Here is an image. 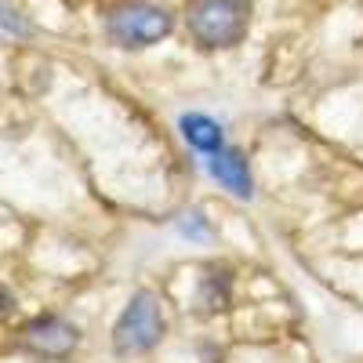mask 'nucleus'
Returning a JSON list of instances; mask_svg holds the SVG:
<instances>
[{
    "label": "nucleus",
    "mask_w": 363,
    "mask_h": 363,
    "mask_svg": "<svg viewBox=\"0 0 363 363\" xmlns=\"http://www.w3.org/2000/svg\"><path fill=\"white\" fill-rule=\"evenodd\" d=\"M106 29H109L113 44L138 51V48H149L171 33V15L153 4H120L109 15Z\"/></svg>",
    "instance_id": "3"
},
{
    "label": "nucleus",
    "mask_w": 363,
    "mask_h": 363,
    "mask_svg": "<svg viewBox=\"0 0 363 363\" xmlns=\"http://www.w3.org/2000/svg\"><path fill=\"white\" fill-rule=\"evenodd\" d=\"M160 335H164L160 301H157V294L142 291V294L131 298V306L120 313V320H116V327H113V345H116V352L135 356V352L153 349V345L160 342Z\"/></svg>",
    "instance_id": "2"
},
{
    "label": "nucleus",
    "mask_w": 363,
    "mask_h": 363,
    "mask_svg": "<svg viewBox=\"0 0 363 363\" xmlns=\"http://www.w3.org/2000/svg\"><path fill=\"white\" fill-rule=\"evenodd\" d=\"M26 345L44 352V356H62V352H69L77 345V330L66 320L44 316V320H33L26 327Z\"/></svg>",
    "instance_id": "4"
},
{
    "label": "nucleus",
    "mask_w": 363,
    "mask_h": 363,
    "mask_svg": "<svg viewBox=\"0 0 363 363\" xmlns=\"http://www.w3.org/2000/svg\"><path fill=\"white\" fill-rule=\"evenodd\" d=\"M178 128H182V135H186V142L193 149H200V153H207V157L222 149V128H218V120H211L203 113H186V116L178 120Z\"/></svg>",
    "instance_id": "6"
},
{
    "label": "nucleus",
    "mask_w": 363,
    "mask_h": 363,
    "mask_svg": "<svg viewBox=\"0 0 363 363\" xmlns=\"http://www.w3.org/2000/svg\"><path fill=\"white\" fill-rule=\"evenodd\" d=\"M0 29H8V33H15V37H22L26 33V22L8 8V4H0Z\"/></svg>",
    "instance_id": "7"
},
{
    "label": "nucleus",
    "mask_w": 363,
    "mask_h": 363,
    "mask_svg": "<svg viewBox=\"0 0 363 363\" xmlns=\"http://www.w3.org/2000/svg\"><path fill=\"white\" fill-rule=\"evenodd\" d=\"M11 309H15V298H11V291H4V287H0V320H4V316H11Z\"/></svg>",
    "instance_id": "8"
},
{
    "label": "nucleus",
    "mask_w": 363,
    "mask_h": 363,
    "mask_svg": "<svg viewBox=\"0 0 363 363\" xmlns=\"http://www.w3.org/2000/svg\"><path fill=\"white\" fill-rule=\"evenodd\" d=\"M186 22L203 48H233L247 33L251 4L247 0H193Z\"/></svg>",
    "instance_id": "1"
},
{
    "label": "nucleus",
    "mask_w": 363,
    "mask_h": 363,
    "mask_svg": "<svg viewBox=\"0 0 363 363\" xmlns=\"http://www.w3.org/2000/svg\"><path fill=\"white\" fill-rule=\"evenodd\" d=\"M182 233H189V236H200V222H196V215H193V222H186V225H182Z\"/></svg>",
    "instance_id": "9"
},
{
    "label": "nucleus",
    "mask_w": 363,
    "mask_h": 363,
    "mask_svg": "<svg viewBox=\"0 0 363 363\" xmlns=\"http://www.w3.org/2000/svg\"><path fill=\"white\" fill-rule=\"evenodd\" d=\"M207 171H211V178H218L222 186L229 193H236V196L247 200L255 193L251 189V171H247V164H244V157H240V153H225V149H218V153H211Z\"/></svg>",
    "instance_id": "5"
}]
</instances>
